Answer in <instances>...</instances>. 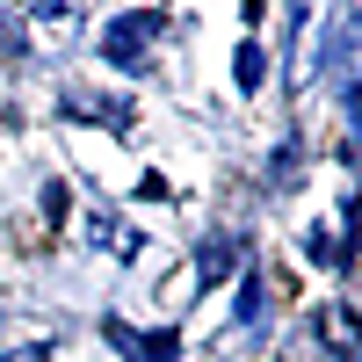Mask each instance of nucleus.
I'll list each match as a JSON object with an SVG mask.
<instances>
[{
  "label": "nucleus",
  "mask_w": 362,
  "mask_h": 362,
  "mask_svg": "<svg viewBox=\"0 0 362 362\" xmlns=\"http://www.w3.org/2000/svg\"><path fill=\"white\" fill-rule=\"evenodd\" d=\"M153 44H160V15L153 8H131V15H116L102 29V58H109V66H145Z\"/></svg>",
  "instance_id": "nucleus-1"
},
{
  "label": "nucleus",
  "mask_w": 362,
  "mask_h": 362,
  "mask_svg": "<svg viewBox=\"0 0 362 362\" xmlns=\"http://www.w3.org/2000/svg\"><path fill=\"white\" fill-rule=\"evenodd\" d=\"M319 341L355 362V355H362V312H355V305H319Z\"/></svg>",
  "instance_id": "nucleus-2"
},
{
  "label": "nucleus",
  "mask_w": 362,
  "mask_h": 362,
  "mask_svg": "<svg viewBox=\"0 0 362 362\" xmlns=\"http://www.w3.org/2000/svg\"><path fill=\"white\" fill-rule=\"evenodd\" d=\"M102 334H109L116 348H124L131 362H174V348H181L174 334H131V326H124V319H109V326H102Z\"/></svg>",
  "instance_id": "nucleus-3"
},
{
  "label": "nucleus",
  "mask_w": 362,
  "mask_h": 362,
  "mask_svg": "<svg viewBox=\"0 0 362 362\" xmlns=\"http://www.w3.org/2000/svg\"><path fill=\"white\" fill-rule=\"evenodd\" d=\"M87 239H95V247H109V254H138V232L124 225V218H116V210H102V203H87Z\"/></svg>",
  "instance_id": "nucleus-4"
},
{
  "label": "nucleus",
  "mask_w": 362,
  "mask_h": 362,
  "mask_svg": "<svg viewBox=\"0 0 362 362\" xmlns=\"http://www.w3.org/2000/svg\"><path fill=\"white\" fill-rule=\"evenodd\" d=\"M326 37H334V44H326V58H319V66H334V73H341V66H355V58H362V15H355V8H341Z\"/></svg>",
  "instance_id": "nucleus-5"
},
{
  "label": "nucleus",
  "mask_w": 362,
  "mask_h": 362,
  "mask_svg": "<svg viewBox=\"0 0 362 362\" xmlns=\"http://www.w3.org/2000/svg\"><path fill=\"white\" fill-rule=\"evenodd\" d=\"M232 261H239V239H232V232H218V239L196 254V283H203V290H210V283H225V268H232Z\"/></svg>",
  "instance_id": "nucleus-6"
},
{
  "label": "nucleus",
  "mask_w": 362,
  "mask_h": 362,
  "mask_svg": "<svg viewBox=\"0 0 362 362\" xmlns=\"http://www.w3.org/2000/svg\"><path fill=\"white\" fill-rule=\"evenodd\" d=\"M232 73H239V95H254V87L268 80V58H261V44H239V66H232Z\"/></svg>",
  "instance_id": "nucleus-7"
},
{
  "label": "nucleus",
  "mask_w": 362,
  "mask_h": 362,
  "mask_svg": "<svg viewBox=\"0 0 362 362\" xmlns=\"http://www.w3.org/2000/svg\"><path fill=\"white\" fill-rule=\"evenodd\" d=\"M297 174H305V167H297V145H283L276 167H268V181H276V189H297Z\"/></svg>",
  "instance_id": "nucleus-8"
},
{
  "label": "nucleus",
  "mask_w": 362,
  "mask_h": 362,
  "mask_svg": "<svg viewBox=\"0 0 362 362\" xmlns=\"http://www.w3.org/2000/svg\"><path fill=\"white\" fill-rule=\"evenodd\" d=\"M348 116H355V131H362V80L348 87Z\"/></svg>",
  "instance_id": "nucleus-9"
},
{
  "label": "nucleus",
  "mask_w": 362,
  "mask_h": 362,
  "mask_svg": "<svg viewBox=\"0 0 362 362\" xmlns=\"http://www.w3.org/2000/svg\"><path fill=\"white\" fill-rule=\"evenodd\" d=\"M8 51H15V29H8V22H0V58H8Z\"/></svg>",
  "instance_id": "nucleus-10"
}]
</instances>
